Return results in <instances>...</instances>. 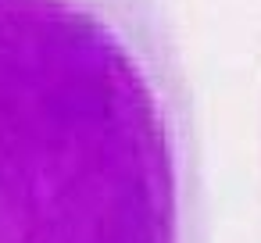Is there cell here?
Masks as SVG:
<instances>
[{
	"mask_svg": "<svg viewBox=\"0 0 261 243\" xmlns=\"http://www.w3.org/2000/svg\"><path fill=\"white\" fill-rule=\"evenodd\" d=\"M0 243H204L161 0H0Z\"/></svg>",
	"mask_w": 261,
	"mask_h": 243,
	"instance_id": "obj_1",
	"label": "cell"
}]
</instances>
